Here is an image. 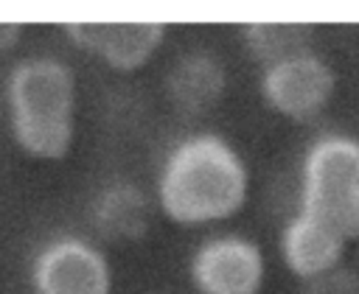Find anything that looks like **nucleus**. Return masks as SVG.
<instances>
[{
    "label": "nucleus",
    "instance_id": "7",
    "mask_svg": "<svg viewBox=\"0 0 359 294\" xmlns=\"http://www.w3.org/2000/svg\"><path fill=\"white\" fill-rule=\"evenodd\" d=\"M67 39L84 53L101 59L109 70L137 73L146 67L160 45L165 42L168 28L151 20H129V22H67Z\"/></svg>",
    "mask_w": 359,
    "mask_h": 294
},
{
    "label": "nucleus",
    "instance_id": "10",
    "mask_svg": "<svg viewBox=\"0 0 359 294\" xmlns=\"http://www.w3.org/2000/svg\"><path fill=\"white\" fill-rule=\"evenodd\" d=\"M154 207L157 204L137 182L115 179L98 190L93 202V224L109 241H137L149 232Z\"/></svg>",
    "mask_w": 359,
    "mask_h": 294
},
{
    "label": "nucleus",
    "instance_id": "5",
    "mask_svg": "<svg viewBox=\"0 0 359 294\" xmlns=\"http://www.w3.org/2000/svg\"><path fill=\"white\" fill-rule=\"evenodd\" d=\"M34 294H112V263L107 252L84 235H53L28 269Z\"/></svg>",
    "mask_w": 359,
    "mask_h": 294
},
{
    "label": "nucleus",
    "instance_id": "13",
    "mask_svg": "<svg viewBox=\"0 0 359 294\" xmlns=\"http://www.w3.org/2000/svg\"><path fill=\"white\" fill-rule=\"evenodd\" d=\"M25 25L22 22H11V20H0V56H6L8 50H14L22 39Z\"/></svg>",
    "mask_w": 359,
    "mask_h": 294
},
{
    "label": "nucleus",
    "instance_id": "4",
    "mask_svg": "<svg viewBox=\"0 0 359 294\" xmlns=\"http://www.w3.org/2000/svg\"><path fill=\"white\" fill-rule=\"evenodd\" d=\"M266 277V252L244 232H213L188 258V280L196 294H264Z\"/></svg>",
    "mask_w": 359,
    "mask_h": 294
},
{
    "label": "nucleus",
    "instance_id": "12",
    "mask_svg": "<svg viewBox=\"0 0 359 294\" xmlns=\"http://www.w3.org/2000/svg\"><path fill=\"white\" fill-rule=\"evenodd\" d=\"M306 288H309V294H359V280L353 277V272L339 266L331 274L309 283Z\"/></svg>",
    "mask_w": 359,
    "mask_h": 294
},
{
    "label": "nucleus",
    "instance_id": "2",
    "mask_svg": "<svg viewBox=\"0 0 359 294\" xmlns=\"http://www.w3.org/2000/svg\"><path fill=\"white\" fill-rule=\"evenodd\" d=\"M11 140L34 160L59 162L76 140L79 78L53 53H31L11 64L3 87Z\"/></svg>",
    "mask_w": 359,
    "mask_h": 294
},
{
    "label": "nucleus",
    "instance_id": "6",
    "mask_svg": "<svg viewBox=\"0 0 359 294\" xmlns=\"http://www.w3.org/2000/svg\"><path fill=\"white\" fill-rule=\"evenodd\" d=\"M258 92L264 104L286 120L309 123L323 115L337 92V73L314 48L261 67Z\"/></svg>",
    "mask_w": 359,
    "mask_h": 294
},
{
    "label": "nucleus",
    "instance_id": "9",
    "mask_svg": "<svg viewBox=\"0 0 359 294\" xmlns=\"http://www.w3.org/2000/svg\"><path fill=\"white\" fill-rule=\"evenodd\" d=\"M163 90L180 115H205L227 92V67L216 50L188 48L168 64Z\"/></svg>",
    "mask_w": 359,
    "mask_h": 294
},
{
    "label": "nucleus",
    "instance_id": "8",
    "mask_svg": "<svg viewBox=\"0 0 359 294\" xmlns=\"http://www.w3.org/2000/svg\"><path fill=\"white\" fill-rule=\"evenodd\" d=\"M278 249L286 272L309 286L342 266L348 241L317 216L294 210L278 235Z\"/></svg>",
    "mask_w": 359,
    "mask_h": 294
},
{
    "label": "nucleus",
    "instance_id": "3",
    "mask_svg": "<svg viewBox=\"0 0 359 294\" xmlns=\"http://www.w3.org/2000/svg\"><path fill=\"white\" fill-rule=\"evenodd\" d=\"M297 210L317 216L348 244L359 241V137L317 134L300 160Z\"/></svg>",
    "mask_w": 359,
    "mask_h": 294
},
{
    "label": "nucleus",
    "instance_id": "1",
    "mask_svg": "<svg viewBox=\"0 0 359 294\" xmlns=\"http://www.w3.org/2000/svg\"><path fill=\"white\" fill-rule=\"evenodd\" d=\"M250 196V168L219 132H191L163 157L154 179L157 210L180 227H205L238 216Z\"/></svg>",
    "mask_w": 359,
    "mask_h": 294
},
{
    "label": "nucleus",
    "instance_id": "11",
    "mask_svg": "<svg viewBox=\"0 0 359 294\" xmlns=\"http://www.w3.org/2000/svg\"><path fill=\"white\" fill-rule=\"evenodd\" d=\"M314 28L306 22H247L241 25V42L247 53L261 62V67L283 62L289 56H297L303 50H311Z\"/></svg>",
    "mask_w": 359,
    "mask_h": 294
}]
</instances>
